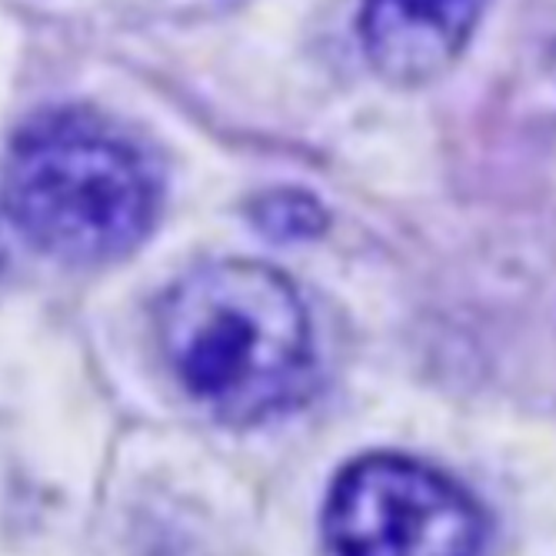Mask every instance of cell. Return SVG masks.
<instances>
[{
	"label": "cell",
	"mask_w": 556,
	"mask_h": 556,
	"mask_svg": "<svg viewBox=\"0 0 556 556\" xmlns=\"http://www.w3.org/2000/svg\"><path fill=\"white\" fill-rule=\"evenodd\" d=\"M154 337L177 387L227 427L267 424L314 387L307 300L264 261L220 257L184 270L157 300Z\"/></svg>",
	"instance_id": "obj_1"
},
{
	"label": "cell",
	"mask_w": 556,
	"mask_h": 556,
	"mask_svg": "<svg viewBox=\"0 0 556 556\" xmlns=\"http://www.w3.org/2000/svg\"><path fill=\"white\" fill-rule=\"evenodd\" d=\"M324 543L346 556H470L490 543V514L450 473L403 453H364L337 470Z\"/></svg>",
	"instance_id": "obj_3"
},
{
	"label": "cell",
	"mask_w": 556,
	"mask_h": 556,
	"mask_svg": "<svg viewBox=\"0 0 556 556\" xmlns=\"http://www.w3.org/2000/svg\"><path fill=\"white\" fill-rule=\"evenodd\" d=\"M247 220L264 240L274 243H303L317 240L330 227V214L311 190L277 187L264 190L247 204Z\"/></svg>",
	"instance_id": "obj_5"
},
{
	"label": "cell",
	"mask_w": 556,
	"mask_h": 556,
	"mask_svg": "<svg viewBox=\"0 0 556 556\" xmlns=\"http://www.w3.org/2000/svg\"><path fill=\"white\" fill-rule=\"evenodd\" d=\"M480 4L483 0H364L357 24L364 54L383 80L420 87L460 58Z\"/></svg>",
	"instance_id": "obj_4"
},
{
	"label": "cell",
	"mask_w": 556,
	"mask_h": 556,
	"mask_svg": "<svg viewBox=\"0 0 556 556\" xmlns=\"http://www.w3.org/2000/svg\"><path fill=\"white\" fill-rule=\"evenodd\" d=\"M4 214L54 261L77 267L124 261L164 214V174L111 121L84 111L40 114L11 140Z\"/></svg>",
	"instance_id": "obj_2"
},
{
	"label": "cell",
	"mask_w": 556,
	"mask_h": 556,
	"mask_svg": "<svg viewBox=\"0 0 556 556\" xmlns=\"http://www.w3.org/2000/svg\"><path fill=\"white\" fill-rule=\"evenodd\" d=\"M553 47H556V43H553Z\"/></svg>",
	"instance_id": "obj_6"
}]
</instances>
